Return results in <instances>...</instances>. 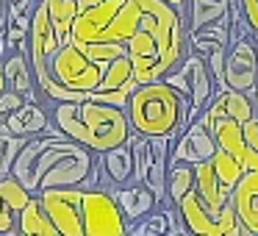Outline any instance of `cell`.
<instances>
[{
	"mask_svg": "<svg viewBox=\"0 0 258 236\" xmlns=\"http://www.w3.org/2000/svg\"><path fill=\"white\" fill-rule=\"evenodd\" d=\"M6 14V0H0V17Z\"/></svg>",
	"mask_w": 258,
	"mask_h": 236,
	"instance_id": "obj_30",
	"label": "cell"
},
{
	"mask_svg": "<svg viewBox=\"0 0 258 236\" xmlns=\"http://www.w3.org/2000/svg\"><path fill=\"white\" fill-rule=\"evenodd\" d=\"M95 156L97 153L67 136H50L42 131L25 139L9 172L31 195L58 186H89L95 172Z\"/></svg>",
	"mask_w": 258,
	"mask_h": 236,
	"instance_id": "obj_2",
	"label": "cell"
},
{
	"mask_svg": "<svg viewBox=\"0 0 258 236\" xmlns=\"http://www.w3.org/2000/svg\"><path fill=\"white\" fill-rule=\"evenodd\" d=\"M23 103H25V97L20 95V92L3 89V92H0V117H6V114H12L14 108H20Z\"/></svg>",
	"mask_w": 258,
	"mask_h": 236,
	"instance_id": "obj_27",
	"label": "cell"
},
{
	"mask_svg": "<svg viewBox=\"0 0 258 236\" xmlns=\"http://www.w3.org/2000/svg\"><path fill=\"white\" fill-rule=\"evenodd\" d=\"M47 6V17H50V25L56 31L58 42H70V25H73L75 14H78V3L75 0H45Z\"/></svg>",
	"mask_w": 258,
	"mask_h": 236,
	"instance_id": "obj_22",
	"label": "cell"
},
{
	"mask_svg": "<svg viewBox=\"0 0 258 236\" xmlns=\"http://www.w3.org/2000/svg\"><path fill=\"white\" fill-rule=\"evenodd\" d=\"M17 233H23V236H58V230L53 228L50 217H47L45 206H42L39 195H31L28 203L23 206V211L17 214Z\"/></svg>",
	"mask_w": 258,
	"mask_h": 236,
	"instance_id": "obj_19",
	"label": "cell"
},
{
	"mask_svg": "<svg viewBox=\"0 0 258 236\" xmlns=\"http://www.w3.org/2000/svg\"><path fill=\"white\" fill-rule=\"evenodd\" d=\"M189 189H195V164L169 161V167H167V200H169V206H178V200Z\"/></svg>",
	"mask_w": 258,
	"mask_h": 236,
	"instance_id": "obj_21",
	"label": "cell"
},
{
	"mask_svg": "<svg viewBox=\"0 0 258 236\" xmlns=\"http://www.w3.org/2000/svg\"><path fill=\"white\" fill-rule=\"evenodd\" d=\"M195 192L203 197V203H206L211 211H219L230 197V192L219 184V178H217V172H214L208 158L195 164Z\"/></svg>",
	"mask_w": 258,
	"mask_h": 236,
	"instance_id": "obj_18",
	"label": "cell"
},
{
	"mask_svg": "<svg viewBox=\"0 0 258 236\" xmlns=\"http://www.w3.org/2000/svg\"><path fill=\"white\" fill-rule=\"evenodd\" d=\"M81 228L84 236H122L128 230V219L117 206L114 195L100 186H84L81 195Z\"/></svg>",
	"mask_w": 258,
	"mask_h": 236,
	"instance_id": "obj_8",
	"label": "cell"
},
{
	"mask_svg": "<svg viewBox=\"0 0 258 236\" xmlns=\"http://www.w3.org/2000/svg\"><path fill=\"white\" fill-rule=\"evenodd\" d=\"M50 123L47 111L34 100H25L20 108H14L12 114L3 117V125H6L12 134H20V136H36L45 131V125Z\"/></svg>",
	"mask_w": 258,
	"mask_h": 236,
	"instance_id": "obj_17",
	"label": "cell"
},
{
	"mask_svg": "<svg viewBox=\"0 0 258 236\" xmlns=\"http://www.w3.org/2000/svg\"><path fill=\"white\" fill-rule=\"evenodd\" d=\"M0 233H17V211L0 195Z\"/></svg>",
	"mask_w": 258,
	"mask_h": 236,
	"instance_id": "obj_25",
	"label": "cell"
},
{
	"mask_svg": "<svg viewBox=\"0 0 258 236\" xmlns=\"http://www.w3.org/2000/svg\"><path fill=\"white\" fill-rule=\"evenodd\" d=\"M125 50L134 64L136 84H150L169 75L189 53L186 17L164 0H139V20Z\"/></svg>",
	"mask_w": 258,
	"mask_h": 236,
	"instance_id": "obj_1",
	"label": "cell"
},
{
	"mask_svg": "<svg viewBox=\"0 0 258 236\" xmlns=\"http://www.w3.org/2000/svg\"><path fill=\"white\" fill-rule=\"evenodd\" d=\"M228 200L236 211V219L250 230V236H258V169L241 172Z\"/></svg>",
	"mask_w": 258,
	"mask_h": 236,
	"instance_id": "obj_13",
	"label": "cell"
},
{
	"mask_svg": "<svg viewBox=\"0 0 258 236\" xmlns=\"http://www.w3.org/2000/svg\"><path fill=\"white\" fill-rule=\"evenodd\" d=\"M175 208H178V219H180L186 233H195V236H239V219H236V211H233V206H230V200L225 203L219 211H211V208L203 203V197L197 195L195 189H189L178 200Z\"/></svg>",
	"mask_w": 258,
	"mask_h": 236,
	"instance_id": "obj_5",
	"label": "cell"
},
{
	"mask_svg": "<svg viewBox=\"0 0 258 236\" xmlns=\"http://www.w3.org/2000/svg\"><path fill=\"white\" fill-rule=\"evenodd\" d=\"M228 9L230 0H189L186 3V28H189V34L228 17Z\"/></svg>",
	"mask_w": 258,
	"mask_h": 236,
	"instance_id": "obj_20",
	"label": "cell"
},
{
	"mask_svg": "<svg viewBox=\"0 0 258 236\" xmlns=\"http://www.w3.org/2000/svg\"><path fill=\"white\" fill-rule=\"evenodd\" d=\"M208 161H211V167H214V172H217L219 184H222L228 192L233 189L236 181L241 178V172H244V167H241V164L236 161L230 153H225L222 147H217V150L211 153V158H208Z\"/></svg>",
	"mask_w": 258,
	"mask_h": 236,
	"instance_id": "obj_23",
	"label": "cell"
},
{
	"mask_svg": "<svg viewBox=\"0 0 258 236\" xmlns=\"http://www.w3.org/2000/svg\"><path fill=\"white\" fill-rule=\"evenodd\" d=\"M25 139H28V136L12 134L6 125L0 123V175H9V169H12V164H14V158H17L20 147L25 145Z\"/></svg>",
	"mask_w": 258,
	"mask_h": 236,
	"instance_id": "obj_24",
	"label": "cell"
},
{
	"mask_svg": "<svg viewBox=\"0 0 258 236\" xmlns=\"http://www.w3.org/2000/svg\"><path fill=\"white\" fill-rule=\"evenodd\" d=\"M252 106H255V117H258V89L252 92Z\"/></svg>",
	"mask_w": 258,
	"mask_h": 236,
	"instance_id": "obj_29",
	"label": "cell"
},
{
	"mask_svg": "<svg viewBox=\"0 0 258 236\" xmlns=\"http://www.w3.org/2000/svg\"><path fill=\"white\" fill-rule=\"evenodd\" d=\"M3 81H6V89L12 92H20L25 100H34V92L36 84H34V73H31V62H28V53H25V45H20L14 53H6L3 62Z\"/></svg>",
	"mask_w": 258,
	"mask_h": 236,
	"instance_id": "obj_15",
	"label": "cell"
},
{
	"mask_svg": "<svg viewBox=\"0 0 258 236\" xmlns=\"http://www.w3.org/2000/svg\"><path fill=\"white\" fill-rule=\"evenodd\" d=\"M164 3H169V6H172V9H178V12L186 17V3H189V0H164Z\"/></svg>",
	"mask_w": 258,
	"mask_h": 236,
	"instance_id": "obj_28",
	"label": "cell"
},
{
	"mask_svg": "<svg viewBox=\"0 0 258 236\" xmlns=\"http://www.w3.org/2000/svg\"><path fill=\"white\" fill-rule=\"evenodd\" d=\"M244 25L250 28V36H258V0H239Z\"/></svg>",
	"mask_w": 258,
	"mask_h": 236,
	"instance_id": "obj_26",
	"label": "cell"
},
{
	"mask_svg": "<svg viewBox=\"0 0 258 236\" xmlns=\"http://www.w3.org/2000/svg\"><path fill=\"white\" fill-rule=\"evenodd\" d=\"M222 86L236 92L252 95L258 89V62H255V45L250 36L230 39L225 53V70H222Z\"/></svg>",
	"mask_w": 258,
	"mask_h": 236,
	"instance_id": "obj_10",
	"label": "cell"
},
{
	"mask_svg": "<svg viewBox=\"0 0 258 236\" xmlns=\"http://www.w3.org/2000/svg\"><path fill=\"white\" fill-rule=\"evenodd\" d=\"M200 123L206 128H211L217 120H233V123H247L250 117H255V106H252V95H244V92H236V89H222L214 92V97L208 100V106L203 108L200 114Z\"/></svg>",
	"mask_w": 258,
	"mask_h": 236,
	"instance_id": "obj_11",
	"label": "cell"
},
{
	"mask_svg": "<svg viewBox=\"0 0 258 236\" xmlns=\"http://www.w3.org/2000/svg\"><path fill=\"white\" fill-rule=\"evenodd\" d=\"M164 81H167L169 86H175V89L189 100V111H186V120H189V123L197 120V114L208 106V100H211L214 92H217V81L208 73L206 58L197 56V53H186L183 62H180L169 75H164Z\"/></svg>",
	"mask_w": 258,
	"mask_h": 236,
	"instance_id": "obj_6",
	"label": "cell"
},
{
	"mask_svg": "<svg viewBox=\"0 0 258 236\" xmlns=\"http://www.w3.org/2000/svg\"><path fill=\"white\" fill-rule=\"evenodd\" d=\"M50 117H53V125L67 139L89 147L92 153H103L108 147L125 145L134 134L125 108L97 103V100L50 103Z\"/></svg>",
	"mask_w": 258,
	"mask_h": 236,
	"instance_id": "obj_3",
	"label": "cell"
},
{
	"mask_svg": "<svg viewBox=\"0 0 258 236\" xmlns=\"http://www.w3.org/2000/svg\"><path fill=\"white\" fill-rule=\"evenodd\" d=\"M106 64H97L81 50L78 45L73 42H64L50 58H47V73H50L53 81H58L61 86L75 92H86L89 95L92 89L97 86Z\"/></svg>",
	"mask_w": 258,
	"mask_h": 236,
	"instance_id": "obj_7",
	"label": "cell"
},
{
	"mask_svg": "<svg viewBox=\"0 0 258 236\" xmlns=\"http://www.w3.org/2000/svg\"><path fill=\"white\" fill-rule=\"evenodd\" d=\"M58 236H84L81 228V195L84 186H58L36 192Z\"/></svg>",
	"mask_w": 258,
	"mask_h": 236,
	"instance_id": "obj_9",
	"label": "cell"
},
{
	"mask_svg": "<svg viewBox=\"0 0 258 236\" xmlns=\"http://www.w3.org/2000/svg\"><path fill=\"white\" fill-rule=\"evenodd\" d=\"M189 100L164 78L150 84H136L125 103V114L134 134L142 136H178L189 125Z\"/></svg>",
	"mask_w": 258,
	"mask_h": 236,
	"instance_id": "obj_4",
	"label": "cell"
},
{
	"mask_svg": "<svg viewBox=\"0 0 258 236\" xmlns=\"http://www.w3.org/2000/svg\"><path fill=\"white\" fill-rule=\"evenodd\" d=\"M97 158H100L97 167L106 172V181L114 186V189L134 181V156H131V145H128V142L97 153Z\"/></svg>",
	"mask_w": 258,
	"mask_h": 236,
	"instance_id": "obj_16",
	"label": "cell"
},
{
	"mask_svg": "<svg viewBox=\"0 0 258 236\" xmlns=\"http://www.w3.org/2000/svg\"><path fill=\"white\" fill-rule=\"evenodd\" d=\"M114 200H117V206L122 208V217L128 219H142L147 217L150 211H156L158 206V197L153 195L150 189H147V184H142V181H131V184L125 186H117V189H111Z\"/></svg>",
	"mask_w": 258,
	"mask_h": 236,
	"instance_id": "obj_14",
	"label": "cell"
},
{
	"mask_svg": "<svg viewBox=\"0 0 258 236\" xmlns=\"http://www.w3.org/2000/svg\"><path fill=\"white\" fill-rule=\"evenodd\" d=\"M175 147H169V161H186V164H197L211 158V153L217 150L211 131L200 123V117L191 120L178 136H175Z\"/></svg>",
	"mask_w": 258,
	"mask_h": 236,
	"instance_id": "obj_12",
	"label": "cell"
}]
</instances>
